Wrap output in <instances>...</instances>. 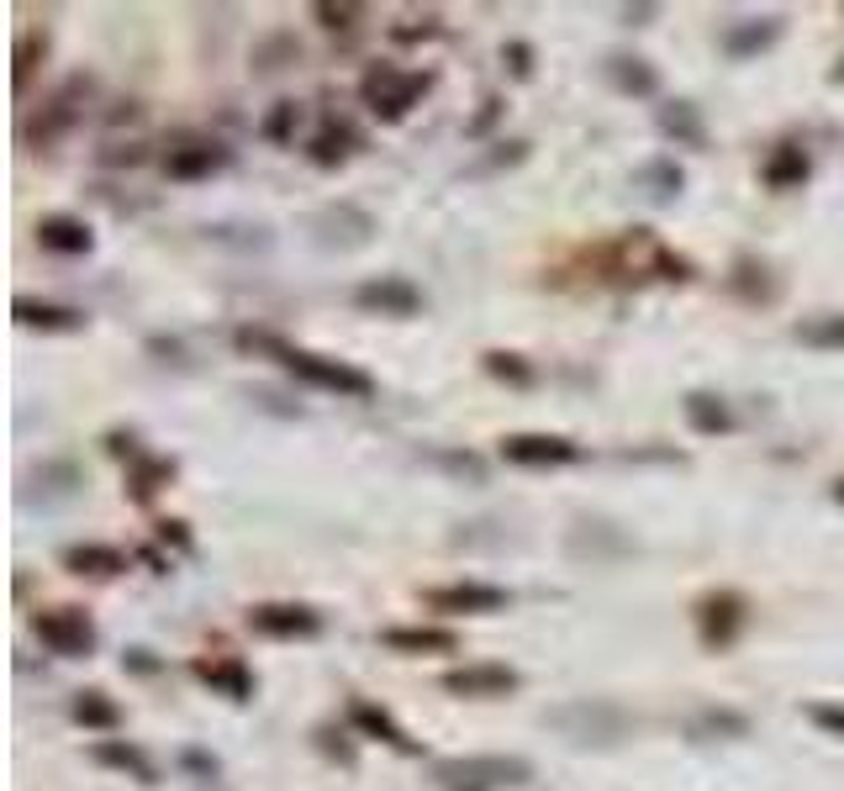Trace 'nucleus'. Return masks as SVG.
I'll return each mask as SVG.
<instances>
[{
  "label": "nucleus",
  "mask_w": 844,
  "mask_h": 791,
  "mask_svg": "<svg viewBox=\"0 0 844 791\" xmlns=\"http://www.w3.org/2000/svg\"><path fill=\"white\" fill-rule=\"evenodd\" d=\"M807 718H813L824 733L844 739V708H840V702H807Z\"/></svg>",
  "instance_id": "c9c22d12"
},
{
  "label": "nucleus",
  "mask_w": 844,
  "mask_h": 791,
  "mask_svg": "<svg viewBox=\"0 0 844 791\" xmlns=\"http://www.w3.org/2000/svg\"><path fill=\"white\" fill-rule=\"evenodd\" d=\"M807 175H813V164H807V154L797 142H776L760 164V180L771 185V190H803Z\"/></svg>",
  "instance_id": "f3484780"
},
{
  "label": "nucleus",
  "mask_w": 844,
  "mask_h": 791,
  "mask_svg": "<svg viewBox=\"0 0 844 791\" xmlns=\"http://www.w3.org/2000/svg\"><path fill=\"white\" fill-rule=\"evenodd\" d=\"M38 244L48 248V254L75 259V254H90V248H96V233H90L80 217H69V211H48L38 223Z\"/></svg>",
  "instance_id": "ddd939ff"
},
{
  "label": "nucleus",
  "mask_w": 844,
  "mask_h": 791,
  "mask_svg": "<svg viewBox=\"0 0 844 791\" xmlns=\"http://www.w3.org/2000/svg\"><path fill=\"white\" fill-rule=\"evenodd\" d=\"M32 633L53 654H63V660H85V654L96 650V623L80 607H42L32 617Z\"/></svg>",
  "instance_id": "423d86ee"
},
{
  "label": "nucleus",
  "mask_w": 844,
  "mask_h": 791,
  "mask_svg": "<svg viewBox=\"0 0 844 791\" xmlns=\"http://www.w3.org/2000/svg\"><path fill=\"white\" fill-rule=\"evenodd\" d=\"M776 38H782V21H776V17L739 21V27H728V32H724V53H728V59H749V53L771 48Z\"/></svg>",
  "instance_id": "5701e85b"
},
{
  "label": "nucleus",
  "mask_w": 844,
  "mask_h": 791,
  "mask_svg": "<svg viewBox=\"0 0 844 791\" xmlns=\"http://www.w3.org/2000/svg\"><path fill=\"white\" fill-rule=\"evenodd\" d=\"M190 670H196V681H206L227 702H248L254 696V670L243 665V660H196Z\"/></svg>",
  "instance_id": "2eb2a0df"
},
{
  "label": "nucleus",
  "mask_w": 844,
  "mask_h": 791,
  "mask_svg": "<svg viewBox=\"0 0 844 791\" xmlns=\"http://www.w3.org/2000/svg\"><path fill=\"white\" fill-rule=\"evenodd\" d=\"M691 733H734V739H744V733H749V718H739V712H703V718L691 723Z\"/></svg>",
  "instance_id": "f704fd0d"
},
{
  "label": "nucleus",
  "mask_w": 844,
  "mask_h": 791,
  "mask_svg": "<svg viewBox=\"0 0 844 791\" xmlns=\"http://www.w3.org/2000/svg\"><path fill=\"white\" fill-rule=\"evenodd\" d=\"M502 459L523 469H549V465H576L581 444H570L560 433H507L502 438Z\"/></svg>",
  "instance_id": "0eeeda50"
},
{
  "label": "nucleus",
  "mask_w": 844,
  "mask_h": 791,
  "mask_svg": "<svg viewBox=\"0 0 844 791\" xmlns=\"http://www.w3.org/2000/svg\"><path fill=\"white\" fill-rule=\"evenodd\" d=\"M660 132L665 138L686 142V148H707V127H703V111L691 101H670L660 106Z\"/></svg>",
  "instance_id": "b1692460"
},
{
  "label": "nucleus",
  "mask_w": 844,
  "mask_h": 791,
  "mask_svg": "<svg viewBox=\"0 0 844 791\" xmlns=\"http://www.w3.org/2000/svg\"><path fill=\"white\" fill-rule=\"evenodd\" d=\"M381 644L391 654H454L460 650V639L449 629H385Z\"/></svg>",
  "instance_id": "a211bd4d"
},
{
  "label": "nucleus",
  "mask_w": 844,
  "mask_h": 791,
  "mask_svg": "<svg viewBox=\"0 0 844 791\" xmlns=\"http://www.w3.org/2000/svg\"><path fill=\"white\" fill-rule=\"evenodd\" d=\"M792 338L807 348H828V354H844V312H818V317H803L792 327Z\"/></svg>",
  "instance_id": "a878e982"
},
{
  "label": "nucleus",
  "mask_w": 844,
  "mask_h": 791,
  "mask_svg": "<svg viewBox=\"0 0 844 791\" xmlns=\"http://www.w3.org/2000/svg\"><path fill=\"white\" fill-rule=\"evenodd\" d=\"M607 75H612V85H618L624 96H655V90H660V75L644 59H628V53H612V59H607Z\"/></svg>",
  "instance_id": "cd10ccee"
},
{
  "label": "nucleus",
  "mask_w": 844,
  "mask_h": 791,
  "mask_svg": "<svg viewBox=\"0 0 844 791\" xmlns=\"http://www.w3.org/2000/svg\"><path fill=\"white\" fill-rule=\"evenodd\" d=\"M69 712H75V723H80V729H117L121 723V708L117 702H111V696H106V691H75V702H69Z\"/></svg>",
  "instance_id": "bb28decb"
},
{
  "label": "nucleus",
  "mask_w": 844,
  "mask_h": 791,
  "mask_svg": "<svg viewBox=\"0 0 844 791\" xmlns=\"http://www.w3.org/2000/svg\"><path fill=\"white\" fill-rule=\"evenodd\" d=\"M127 665H133V670H154V660H148V650H127Z\"/></svg>",
  "instance_id": "a19ab883"
},
{
  "label": "nucleus",
  "mask_w": 844,
  "mask_h": 791,
  "mask_svg": "<svg viewBox=\"0 0 844 791\" xmlns=\"http://www.w3.org/2000/svg\"><path fill=\"white\" fill-rule=\"evenodd\" d=\"M485 369L507 380V386H533V365H523V354H507V348H491L485 354Z\"/></svg>",
  "instance_id": "2f4dec72"
},
{
  "label": "nucleus",
  "mask_w": 844,
  "mask_h": 791,
  "mask_svg": "<svg viewBox=\"0 0 844 791\" xmlns=\"http://www.w3.org/2000/svg\"><path fill=\"white\" fill-rule=\"evenodd\" d=\"M728 285L739 290L744 301H776V296H782V285L771 280V264H760V259H739L734 275H728Z\"/></svg>",
  "instance_id": "c756f323"
},
{
  "label": "nucleus",
  "mask_w": 844,
  "mask_h": 791,
  "mask_svg": "<svg viewBox=\"0 0 844 791\" xmlns=\"http://www.w3.org/2000/svg\"><path fill=\"white\" fill-rule=\"evenodd\" d=\"M543 729H555L570 744H618L634 729V718L618 702H607V696H576L565 708L543 712Z\"/></svg>",
  "instance_id": "7ed1b4c3"
},
{
  "label": "nucleus",
  "mask_w": 844,
  "mask_h": 791,
  "mask_svg": "<svg viewBox=\"0 0 844 791\" xmlns=\"http://www.w3.org/2000/svg\"><path fill=\"white\" fill-rule=\"evenodd\" d=\"M449 696H470V702H497V696H512L523 686V675L512 665H464V670H449L439 681Z\"/></svg>",
  "instance_id": "9b49d317"
},
{
  "label": "nucleus",
  "mask_w": 844,
  "mask_h": 791,
  "mask_svg": "<svg viewBox=\"0 0 844 791\" xmlns=\"http://www.w3.org/2000/svg\"><path fill=\"white\" fill-rule=\"evenodd\" d=\"M422 602L433 612H502L512 596L502 586H481V581H460V586H433L422 591Z\"/></svg>",
  "instance_id": "f8f14e48"
},
{
  "label": "nucleus",
  "mask_w": 844,
  "mask_h": 791,
  "mask_svg": "<svg viewBox=\"0 0 844 791\" xmlns=\"http://www.w3.org/2000/svg\"><path fill=\"white\" fill-rule=\"evenodd\" d=\"M349 723H354L364 739H381V744H391V750H402V754L422 750L418 739H412V733H406L385 708H375V702H349Z\"/></svg>",
  "instance_id": "4468645a"
},
{
  "label": "nucleus",
  "mask_w": 844,
  "mask_h": 791,
  "mask_svg": "<svg viewBox=\"0 0 844 791\" xmlns=\"http://www.w3.org/2000/svg\"><path fill=\"white\" fill-rule=\"evenodd\" d=\"M238 348H259V354H275L296 380H306V386L317 390H333V396H375V380L364 375V369L343 365V359H327V354H312V348H296V344H281L275 333H254V327H243L238 333Z\"/></svg>",
  "instance_id": "f257e3e1"
},
{
  "label": "nucleus",
  "mask_w": 844,
  "mask_h": 791,
  "mask_svg": "<svg viewBox=\"0 0 844 791\" xmlns=\"http://www.w3.org/2000/svg\"><path fill=\"white\" fill-rule=\"evenodd\" d=\"M169 481H175V459H148V454H143L138 465H133V475H127V496H133L138 507H148Z\"/></svg>",
  "instance_id": "393cba45"
},
{
  "label": "nucleus",
  "mask_w": 844,
  "mask_h": 791,
  "mask_svg": "<svg viewBox=\"0 0 844 791\" xmlns=\"http://www.w3.org/2000/svg\"><path fill=\"white\" fill-rule=\"evenodd\" d=\"M533 781V765L523 754H460V760H433V787L439 791H507Z\"/></svg>",
  "instance_id": "f03ea898"
},
{
  "label": "nucleus",
  "mask_w": 844,
  "mask_h": 791,
  "mask_svg": "<svg viewBox=\"0 0 844 791\" xmlns=\"http://www.w3.org/2000/svg\"><path fill=\"white\" fill-rule=\"evenodd\" d=\"M96 765H111V771H127L133 775V781H143V787H148V781H159V771H154V760H148V754L138 750V744H127V739H101V744H96Z\"/></svg>",
  "instance_id": "aec40b11"
},
{
  "label": "nucleus",
  "mask_w": 844,
  "mask_h": 791,
  "mask_svg": "<svg viewBox=\"0 0 844 791\" xmlns=\"http://www.w3.org/2000/svg\"><path fill=\"white\" fill-rule=\"evenodd\" d=\"M248 629L259 639H317L322 612L302 607V602H259V607H248Z\"/></svg>",
  "instance_id": "1a4fd4ad"
},
{
  "label": "nucleus",
  "mask_w": 844,
  "mask_h": 791,
  "mask_svg": "<svg viewBox=\"0 0 844 791\" xmlns=\"http://www.w3.org/2000/svg\"><path fill=\"white\" fill-rule=\"evenodd\" d=\"M306 154H312V164H322V169H338V164L354 154V132H349L343 122H327L317 138H312Z\"/></svg>",
  "instance_id": "7c9ffc66"
},
{
  "label": "nucleus",
  "mask_w": 844,
  "mask_h": 791,
  "mask_svg": "<svg viewBox=\"0 0 844 791\" xmlns=\"http://www.w3.org/2000/svg\"><path fill=\"white\" fill-rule=\"evenodd\" d=\"M433 75H418V69H396V63H375L370 75L360 80V96L364 106L381 117V122H402L406 111L428 96Z\"/></svg>",
  "instance_id": "20e7f679"
},
{
  "label": "nucleus",
  "mask_w": 844,
  "mask_h": 791,
  "mask_svg": "<svg viewBox=\"0 0 844 791\" xmlns=\"http://www.w3.org/2000/svg\"><path fill=\"white\" fill-rule=\"evenodd\" d=\"M828 80H834V85H844V63H840V69H834V75H828Z\"/></svg>",
  "instance_id": "37998d69"
},
{
  "label": "nucleus",
  "mask_w": 844,
  "mask_h": 791,
  "mask_svg": "<svg viewBox=\"0 0 844 791\" xmlns=\"http://www.w3.org/2000/svg\"><path fill=\"white\" fill-rule=\"evenodd\" d=\"M63 570H75V575H121L127 554L111 544H75L63 548Z\"/></svg>",
  "instance_id": "412c9836"
},
{
  "label": "nucleus",
  "mask_w": 844,
  "mask_h": 791,
  "mask_svg": "<svg viewBox=\"0 0 844 791\" xmlns=\"http://www.w3.org/2000/svg\"><path fill=\"white\" fill-rule=\"evenodd\" d=\"M312 17H317L322 27H354V17H360V6H317Z\"/></svg>",
  "instance_id": "e433bc0d"
},
{
  "label": "nucleus",
  "mask_w": 844,
  "mask_h": 791,
  "mask_svg": "<svg viewBox=\"0 0 844 791\" xmlns=\"http://www.w3.org/2000/svg\"><path fill=\"white\" fill-rule=\"evenodd\" d=\"M502 59H512V75H518V80H528V75H533V63H528V48H523V42H512Z\"/></svg>",
  "instance_id": "58836bf2"
},
{
  "label": "nucleus",
  "mask_w": 844,
  "mask_h": 791,
  "mask_svg": "<svg viewBox=\"0 0 844 791\" xmlns=\"http://www.w3.org/2000/svg\"><path fill=\"white\" fill-rule=\"evenodd\" d=\"M222 164H227L222 142H185V148H169L164 169H169V180H206V175H217Z\"/></svg>",
  "instance_id": "dca6fc26"
},
{
  "label": "nucleus",
  "mask_w": 844,
  "mask_h": 791,
  "mask_svg": "<svg viewBox=\"0 0 844 791\" xmlns=\"http://www.w3.org/2000/svg\"><path fill=\"white\" fill-rule=\"evenodd\" d=\"M744 596L739 591H707L703 602H697V633H703L707 650H728L734 639H739L744 629Z\"/></svg>",
  "instance_id": "6e6552de"
},
{
  "label": "nucleus",
  "mask_w": 844,
  "mask_h": 791,
  "mask_svg": "<svg viewBox=\"0 0 844 791\" xmlns=\"http://www.w3.org/2000/svg\"><path fill=\"white\" fill-rule=\"evenodd\" d=\"M354 306L370 317H418L422 312V290L406 275H381V280H364L354 290Z\"/></svg>",
  "instance_id": "9d476101"
},
{
  "label": "nucleus",
  "mask_w": 844,
  "mask_h": 791,
  "mask_svg": "<svg viewBox=\"0 0 844 791\" xmlns=\"http://www.w3.org/2000/svg\"><path fill=\"white\" fill-rule=\"evenodd\" d=\"M681 412H686V423H691V433H703V438H718V433L734 427L724 396H707V390H691V396L681 402Z\"/></svg>",
  "instance_id": "4be33fe9"
},
{
  "label": "nucleus",
  "mask_w": 844,
  "mask_h": 791,
  "mask_svg": "<svg viewBox=\"0 0 844 791\" xmlns=\"http://www.w3.org/2000/svg\"><path fill=\"white\" fill-rule=\"evenodd\" d=\"M302 122V106L296 101H275V111L259 122V138L264 142H291V127Z\"/></svg>",
  "instance_id": "473e14b6"
},
{
  "label": "nucleus",
  "mask_w": 844,
  "mask_h": 791,
  "mask_svg": "<svg viewBox=\"0 0 844 791\" xmlns=\"http://www.w3.org/2000/svg\"><path fill=\"white\" fill-rule=\"evenodd\" d=\"M834 502H840V507H844V481H834Z\"/></svg>",
  "instance_id": "79ce46f5"
},
{
  "label": "nucleus",
  "mask_w": 844,
  "mask_h": 791,
  "mask_svg": "<svg viewBox=\"0 0 844 791\" xmlns=\"http://www.w3.org/2000/svg\"><path fill=\"white\" fill-rule=\"evenodd\" d=\"M634 180H639V190L649 196V201H676V196H681V185H686V175H681V164L649 159Z\"/></svg>",
  "instance_id": "c85d7f7f"
},
{
  "label": "nucleus",
  "mask_w": 844,
  "mask_h": 791,
  "mask_svg": "<svg viewBox=\"0 0 844 791\" xmlns=\"http://www.w3.org/2000/svg\"><path fill=\"white\" fill-rule=\"evenodd\" d=\"M42 53H48V38H42V32H21L17 38V90H27V80H32V69H38Z\"/></svg>",
  "instance_id": "72a5a7b5"
},
{
  "label": "nucleus",
  "mask_w": 844,
  "mask_h": 791,
  "mask_svg": "<svg viewBox=\"0 0 844 791\" xmlns=\"http://www.w3.org/2000/svg\"><path fill=\"white\" fill-rule=\"evenodd\" d=\"M497 117H502V96H491V101H485V111H481V117H475L470 127H464V132H470V138H481V132L497 122Z\"/></svg>",
  "instance_id": "4c0bfd02"
},
{
  "label": "nucleus",
  "mask_w": 844,
  "mask_h": 791,
  "mask_svg": "<svg viewBox=\"0 0 844 791\" xmlns=\"http://www.w3.org/2000/svg\"><path fill=\"white\" fill-rule=\"evenodd\" d=\"M85 101H90V80L85 75H69V80L48 96V106H42V117L38 122H27L21 127V138H27V148H53V142L69 132V127L80 122V111Z\"/></svg>",
  "instance_id": "39448f33"
},
{
  "label": "nucleus",
  "mask_w": 844,
  "mask_h": 791,
  "mask_svg": "<svg viewBox=\"0 0 844 791\" xmlns=\"http://www.w3.org/2000/svg\"><path fill=\"white\" fill-rule=\"evenodd\" d=\"M17 323L21 327H42V333H75V327H85V312H75V306H53V301H32V296H17Z\"/></svg>",
  "instance_id": "6ab92c4d"
},
{
  "label": "nucleus",
  "mask_w": 844,
  "mask_h": 791,
  "mask_svg": "<svg viewBox=\"0 0 844 791\" xmlns=\"http://www.w3.org/2000/svg\"><path fill=\"white\" fill-rule=\"evenodd\" d=\"M159 538H164V544L190 548V533H185V523H159Z\"/></svg>",
  "instance_id": "ea45409f"
}]
</instances>
